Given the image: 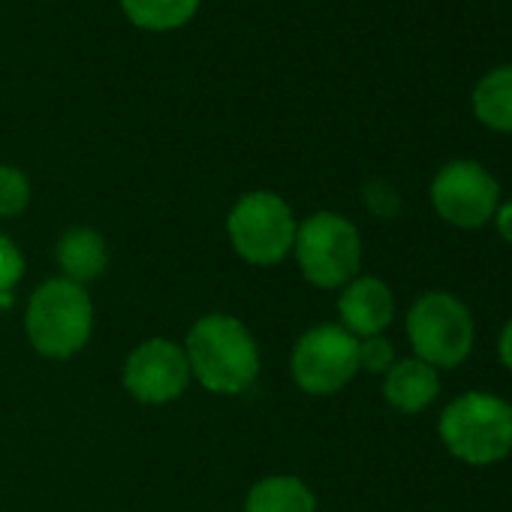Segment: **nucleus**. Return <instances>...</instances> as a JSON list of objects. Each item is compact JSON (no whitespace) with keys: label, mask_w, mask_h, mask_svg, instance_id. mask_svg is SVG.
<instances>
[{"label":"nucleus","mask_w":512,"mask_h":512,"mask_svg":"<svg viewBox=\"0 0 512 512\" xmlns=\"http://www.w3.org/2000/svg\"><path fill=\"white\" fill-rule=\"evenodd\" d=\"M473 115L497 133H512V64L491 70L473 88Z\"/></svg>","instance_id":"14"},{"label":"nucleus","mask_w":512,"mask_h":512,"mask_svg":"<svg viewBox=\"0 0 512 512\" xmlns=\"http://www.w3.org/2000/svg\"><path fill=\"white\" fill-rule=\"evenodd\" d=\"M290 374L308 395H335L359 374V338L338 323L308 329L290 356Z\"/></svg>","instance_id":"7"},{"label":"nucleus","mask_w":512,"mask_h":512,"mask_svg":"<svg viewBox=\"0 0 512 512\" xmlns=\"http://www.w3.org/2000/svg\"><path fill=\"white\" fill-rule=\"evenodd\" d=\"M190 377L211 395H241L260 377V347L229 314H205L184 338Z\"/></svg>","instance_id":"1"},{"label":"nucleus","mask_w":512,"mask_h":512,"mask_svg":"<svg viewBox=\"0 0 512 512\" xmlns=\"http://www.w3.org/2000/svg\"><path fill=\"white\" fill-rule=\"evenodd\" d=\"M431 205L449 226L482 229L500 205V184L485 166L452 160L431 181Z\"/></svg>","instance_id":"8"},{"label":"nucleus","mask_w":512,"mask_h":512,"mask_svg":"<svg viewBox=\"0 0 512 512\" xmlns=\"http://www.w3.org/2000/svg\"><path fill=\"white\" fill-rule=\"evenodd\" d=\"M338 314V326H344L353 338H374L389 329L395 317V296L389 284H383L380 278L356 275L347 287H341Z\"/></svg>","instance_id":"10"},{"label":"nucleus","mask_w":512,"mask_h":512,"mask_svg":"<svg viewBox=\"0 0 512 512\" xmlns=\"http://www.w3.org/2000/svg\"><path fill=\"white\" fill-rule=\"evenodd\" d=\"M440 395V377L437 368L425 365L422 359H401L386 371L383 380V398L389 407H395L398 413H422L425 407L434 404V398Z\"/></svg>","instance_id":"12"},{"label":"nucleus","mask_w":512,"mask_h":512,"mask_svg":"<svg viewBox=\"0 0 512 512\" xmlns=\"http://www.w3.org/2000/svg\"><path fill=\"white\" fill-rule=\"evenodd\" d=\"M509 407H512V404H509Z\"/></svg>","instance_id":"22"},{"label":"nucleus","mask_w":512,"mask_h":512,"mask_svg":"<svg viewBox=\"0 0 512 512\" xmlns=\"http://www.w3.org/2000/svg\"><path fill=\"white\" fill-rule=\"evenodd\" d=\"M31 205V181L19 166H0V217H19Z\"/></svg>","instance_id":"16"},{"label":"nucleus","mask_w":512,"mask_h":512,"mask_svg":"<svg viewBox=\"0 0 512 512\" xmlns=\"http://www.w3.org/2000/svg\"><path fill=\"white\" fill-rule=\"evenodd\" d=\"M473 338V317L452 293H425L407 311V341L413 356L431 368H458L470 356Z\"/></svg>","instance_id":"6"},{"label":"nucleus","mask_w":512,"mask_h":512,"mask_svg":"<svg viewBox=\"0 0 512 512\" xmlns=\"http://www.w3.org/2000/svg\"><path fill=\"white\" fill-rule=\"evenodd\" d=\"M121 10L142 31H175L196 16L199 0H121Z\"/></svg>","instance_id":"15"},{"label":"nucleus","mask_w":512,"mask_h":512,"mask_svg":"<svg viewBox=\"0 0 512 512\" xmlns=\"http://www.w3.org/2000/svg\"><path fill=\"white\" fill-rule=\"evenodd\" d=\"M25 332L31 347L46 359H73L94 332V302L85 287L52 278L28 299Z\"/></svg>","instance_id":"2"},{"label":"nucleus","mask_w":512,"mask_h":512,"mask_svg":"<svg viewBox=\"0 0 512 512\" xmlns=\"http://www.w3.org/2000/svg\"><path fill=\"white\" fill-rule=\"evenodd\" d=\"M244 512H317V497L305 479L275 473L250 485Z\"/></svg>","instance_id":"13"},{"label":"nucleus","mask_w":512,"mask_h":512,"mask_svg":"<svg viewBox=\"0 0 512 512\" xmlns=\"http://www.w3.org/2000/svg\"><path fill=\"white\" fill-rule=\"evenodd\" d=\"M55 260L61 266V278L88 287L91 281H100L109 269V247L106 238L91 226H73L58 238Z\"/></svg>","instance_id":"11"},{"label":"nucleus","mask_w":512,"mask_h":512,"mask_svg":"<svg viewBox=\"0 0 512 512\" xmlns=\"http://www.w3.org/2000/svg\"><path fill=\"white\" fill-rule=\"evenodd\" d=\"M296 263L317 290H341L362 269V235L344 214L317 211L296 229Z\"/></svg>","instance_id":"5"},{"label":"nucleus","mask_w":512,"mask_h":512,"mask_svg":"<svg viewBox=\"0 0 512 512\" xmlns=\"http://www.w3.org/2000/svg\"><path fill=\"white\" fill-rule=\"evenodd\" d=\"M365 202H368V208H371L374 214H380V217H392V214L398 211V196H395V190H392L389 184H383V181H374V184L365 190Z\"/></svg>","instance_id":"19"},{"label":"nucleus","mask_w":512,"mask_h":512,"mask_svg":"<svg viewBox=\"0 0 512 512\" xmlns=\"http://www.w3.org/2000/svg\"><path fill=\"white\" fill-rule=\"evenodd\" d=\"M437 431L458 461L491 467L512 452V407L488 392H464L440 413Z\"/></svg>","instance_id":"3"},{"label":"nucleus","mask_w":512,"mask_h":512,"mask_svg":"<svg viewBox=\"0 0 512 512\" xmlns=\"http://www.w3.org/2000/svg\"><path fill=\"white\" fill-rule=\"evenodd\" d=\"M497 353H500V362L506 365V371L512 374V320H509V323L503 326V332H500Z\"/></svg>","instance_id":"21"},{"label":"nucleus","mask_w":512,"mask_h":512,"mask_svg":"<svg viewBox=\"0 0 512 512\" xmlns=\"http://www.w3.org/2000/svg\"><path fill=\"white\" fill-rule=\"evenodd\" d=\"M299 220L290 202L272 190H253L235 199L226 217L232 250L250 266H278L293 253Z\"/></svg>","instance_id":"4"},{"label":"nucleus","mask_w":512,"mask_h":512,"mask_svg":"<svg viewBox=\"0 0 512 512\" xmlns=\"http://www.w3.org/2000/svg\"><path fill=\"white\" fill-rule=\"evenodd\" d=\"M190 365L181 344L169 338H148L130 350L124 362V389L148 407L169 404L184 395L190 383Z\"/></svg>","instance_id":"9"},{"label":"nucleus","mask_w":512,"mask_h":512,"mask_svg":"<svg viewBox=\"0 0 512 512\" xmlns=\"http://www.w3.org/2000/svg\"><path fill=\"white\" fill-rule=\"evenodd\" d=\"M395 362H398L395 359V347L383 335H374V338H362L359 341V371L386 374Z\"/></svg>","instance_id":"17"},{"label":"nucleus","mask_w":512,"mask_h":512,"mask_svg":"<svg viewBox=\"0 0 512 512\" xmlns=\"http://www.w3.org/2000/svg\"><path fill=\"white\" fill-rule=\"evenodd\" d=\"M22 275H25V256L16 247V241L0 229V293L16 290Z\"/></svg>","instance_id":"18"},{"label":"nucleus","mask_w":512,"mask_h":512,"mask_svg":"<svg viewBox=\"0 0 512 512\" xmlns=\"http://www.w3.org/2000/svg\"><path fill=\"white\" fill-rule=\"evenodd\" d=\"M494 226H497V235L506 241V244H512V202H503V205H497V211H494Z\"/></svg>","instance_id":"20"}]
</instances>
